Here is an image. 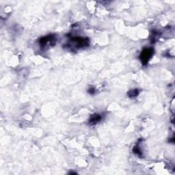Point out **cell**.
Returning <instances> with one entry per match:
<instances>
[{
  "instance_id": "cell-1",
  "label": "cell",
  "mask_w": 175,
  "mask_h": 175,
  "mask_svg": "<svg viewBox=\"0 0 175 175\" xmlns=\"http://www.w3.org/2000/svg\"><path fill=\"white\" fill-rule=\"evenodd\" d=\"M154 50L153 48H144L140 56L141 62L143 65H146L153 55Z\"/></svg>"
},
{
  "instance_id": "cell-2",
  "label": "cell",
  "mask_w": 175,
  "mask_h": 175,
  "mask_svg": "<svg viewBox=\"0 0 175 175\" xmlns=\"http://www.w3.org/2000/svg\"><path fill=\"white\" fill-rule=\"evenodd\" d=\"M71 44L75 46V48H83L89 45L88 39L83 38H73L71 39Z\"/></svg>"
},
{
  "instance_id": "cell-3",
  "label": "cell",
  "mask_w": 175,
  "mask_h": 175,
  "mask_svg": "<svg viewBox=\"0 0 175 175\" xmlns=\"http://www.w3.org/2000/svg\"><path fill=\"white\" fill-rule=\"evenodd\" d=\"M101 120V116L100 114H93L90 118L89 122L91 124H96L99 123Z\"/></svg>"
},
{
  "instance_id": "cell-4",
  "label": "cell",
  "mask_w": 175,
  "mask_h": 175,
  "mask_svg": "<svg viewBox=\"0 0 175 175\" xmlns=\"http://www.w3.org/2000/svg\"><path fill=\"white\" fill-rule=\"evenodd\" d=\"M138 94H139L138 90L133 89L132 90H131L130 92H129V93H128V95H129V96L131 97V98H133V97L137 96V95H138Z\"/></svg>"
}]
</instances>
